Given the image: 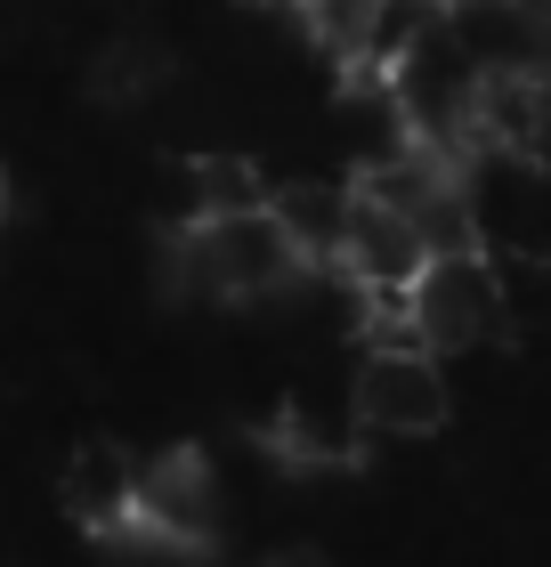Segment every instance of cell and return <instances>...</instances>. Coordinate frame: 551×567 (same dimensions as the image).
Segmentation results:
<instances>
[{"instance_id":"1","label":"cell","mask_w":551,"mask_h":567,"mask_svg":"<svg viewBox=\"0 0 551 567\" xmlns=\"http://www.w3.org/2000/svg\"><path fill=\"white\" fill-rule=\"evenodd\" d=\"M171 251H178V268H187V284L212 292V300H276L284 284H300V268H317L300 251V236L276 219V203L187 219Z\"/></svg>"},{"instance_id":"2","label":"cell","mask_w":551,"mask_h":567,"mask_svg":"<svg viewBox=\"0 0 551 567\" xmlns=\"http://www.w3.org/2000/svg\"><path fill=\"white\" fill-rule=\"evenodd\" d=\"M494 324H511V292H503V260L487 244L438 251L422 268V284L406 292V332L438 357H462V349L494 341Z\"/></svg>"},{"instance_id":"3","label":"cell","mask_w":551,"mask_h":567,"mask_svg":"<svg viewBox=\"0 0 551 567\" xmlns=\"http://www.w3.org/2000/svg\"><path fill=\"white\" fill-rule=\"evenodd\" d=\"M430 260H438V244L422 236V219L398 212V203L374 195V187H357L349 227H340V251H333L340 284H349L365 308H406V292L422 284Z\"/></svg>"},{"instance_id":"4","label":"cell","mask_w":551,"mask_h":567,"mask_svg":"<svg viewBox=\"0 0 551 567\" xmlns=\"http://www.w3.org/2000/svg\"><path fill=\"white\" fill-rule=\"evenodd\" d=\"M357 414L374 437H438L455 414V381H446V357L422 341H374L357 365Z\"/></svg>"},{"instance_id":"5","label":"cell","mask_w":551,"mask_h":567,"mask_svg":"<svg viewBox=\"0 0 551 567\" xmlns=\"http://www.w3.org/2000/svg\"><path fill=\"white\" fill-rule=\"evenodd\" d=\"M139 535L146 544H171V551H203L220 535V478L195 446H178L163 462H146L139 478Z\"/></svg>"},{"instance_id":"6","label":"cell","mask_w":551,"mask_h":567,"mask_svg":"<svg viewBox=\"0 0 551 567\" xmlns=\"http://www.w3.org/2000/svg\"><path fill=\"white\" fill-rule=\"evenodd\" d=\"M139 462L106 437H90V446H73L65 478H58V503L73 511V527L90 535H139Z\"/></svg>"},{"instance_id":"7","label":"cell","mask_w":551,"mask_h":567,"mask_svg":"<svg viewBox=\"0 0 551 567\" xmlns=\"http://www.w3.org/2000/svg\"><path fill=\"white\" fill-rule=\"evenodd\" d=\"M365 414H357V390H293L276 414V446L293 462H357L365 454Z\"/></svg>"},{"instance_id":"8","label":"cell","mask_w":551,"mask_h":567,"mask_svg":"<svg viewBox=\"0 0 551 567\" xmlns=\"http://www.w3.org/2000/svg\"><path fill=\"white\" fill-rule=\"evenodd\" d=\"M446 24H455V0H365L357 41H349V73H398Z\"/></svg>"},{"instance_id":"9","label":"cell","mask_w":551,"mask_h":567,"mask_svg":"<svg viewBox=\"0 0 551 567\" xmlns=\"http://www.w3.org/2000/svg\"><path fill=\"white\" fill-rule=\"evenodd\" d=\"M268 203H276V219L300 236L308 260H325V268H333V251H340V227H349L357 187H333V178H293V187H268Z\"/></svg>"},{"instance_id":"10","label":"cell","mask_w":551,"mask_h":567,"mask_svg":"<svg viewBox=\"0 0 551 567\" xmlns=\"http://www.w3.org/2000/svg\"><path fill=\"white\" fill-rule=\"evenodd\" d=\"M154 82H163V49H146V41H122L98 58V97H146Z\"/></svg>"},{"instance_id":"11","label":"cell","mask_w":551,"mask_h":567,"mask_svg":"<svg viewBox=\"0 0 551 567\" xmlns=\"http://www.w3.org/2000/svg\"><path fill=\"white\" fill-rule=\"evenodd\" d=\"M268 567H325L317 551H284V559H268Z\"/></svg>"},{"instance_id":"12","label":"cell","mask_w":551,"mask_h":567,"mask_svg":"<svg viewBox=\"0 0 551 567\" xmlns=\"http://www.w3.org/2000/svg\"><path fill=\"white\" fill-rule=\"evenodd\" d=\"M455 9H511V0H455Z\"/></svg>"},{"instance_id":"13","label":"cell","mask_w":551,"mask_h":567,"mask_svg":"<svg viewBox=\"0 0 551 567\" xmlns=\"http://www.w3.org/2000/svg\"><path fill=\"white\" fill-rule=\"evenodd\" d=\"M252 9H308V0H252Z\"/></svg>"},{"instance_id":"14","label":"cell","mask_w":551,"mask_h":567,"mask_svg":"<svg viewBox=\"0 0 551 567\" xmlns=\"http://www.w3.org/2000/svg\"><path fill=\"white\" fill-rule=\"evenodd\" d=\"M0 219H9V178H0Z\"/></svg>"}]
</instances>
